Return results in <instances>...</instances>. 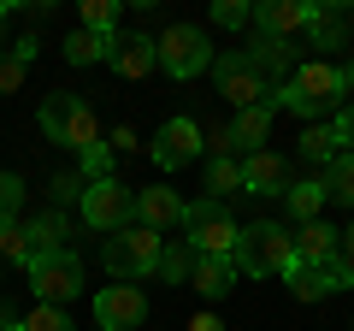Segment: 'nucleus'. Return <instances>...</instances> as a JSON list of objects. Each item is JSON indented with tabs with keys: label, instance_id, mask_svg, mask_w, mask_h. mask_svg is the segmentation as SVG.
<instances>
[{
	"label": "nucleus",
	"instance_id": "1",
	"mask_svg": "<svg viewBox=\"0 0 354 331\" xmlns=\"http://www.w3.org/2000/svg\"><path fill=\"white\" fill-rule=\"evenodd\" d=\"M266 101H272V113L290 107V113H301V118H325V113H337V107H342V65H330V60H301L278 89L266 95Z\"/></svg>",
	"mask_w": 354,
	"mask_h": 331
},
{
	"label": "nucleus",
	"instance_id": "2",
	"mask_svg": "<svg viewBox=\"0 0 354 331\" xmlns=\"http://www.w3.org/2000/svg\"><path fill=\"white\" fill-rule=\"evenodd\" d=\"M230 267L236 278H272V272H290L295 267V249H290V225L278 219H254V225H236V249H230Z\"/></svg>",
	"mask_w": 354,
	"mask_h": 331
},
{
	"label": "nucleus",
	"instance_id": "3",
	"mask_svg": "<svg viewBox=\"0 0 354 331\" xmlns=\"http://www.w3.org/2000/svg\"><path fill=\"white\" fill-rule=\"evenodd\" d=\"M36 118H41V136L59 142L77 160H83L88 148H101V118H95V107H88L83 95H48Z\"/></svg>",
	"mask_w": 354,
	"mask_h": 331
},
{
	"label": "nucleus",
	"instance_id": "4",
	"mask_svg": "<svg viewBox=\"0 0 354 331\" xmlns=\"http://www.w3.org/2000/svg\"><path fill=\"white\" fill-rule=\"evenodd\" d=\"M183 231H189V255L195 260H230V249H236V219H230L225 202H189L183 207Z\"/></svg>",
	"mask_w": 354,
	"mask_h": 331
},
{
	"label": "nucleus",
	"instance_id": "5",
	"mask_svg": "<svg viewBox=\"0 0 354 331\" xmlns=\"http://www.w3.org/2000/svg\"><path fill=\"white\" fill-rule=\"evenodd\" d=\"M160 249L165 242L153 237V231H142V225L118 231V237H101V260H106V272H113L118 284L153 278V272H160Z\"/></svg>",
	"mask_w": 354,
	"mask_h": 331
},
{
	"label": "nucleus",
	"instance_id": "6",
	"mask_svg": "<svg viewBox=\"0 0 354 331\" xmlns=\"http://www.w3.org/2000/svg\"><path fill=\"white\" fill-rule=\"evenodd\" d=\"M83 225L88 231H101V237H118V231L136 225V190H124L118 178H95L83 184Z\"/></svg>",
	"mask_w": 354,
	"mask_h": 331
},
{
	"label": "nucleus",
	"instance_id": "7",
	"mask_svg": "<svg viewBox=\"0 0 354 331\" xmlns=\"http://www.w3.org/2000/svg\"><path fill=\"white\" fill-rule=\"evenodd\" d=\"M153 53H160V71L177 77V83H189L213 65V42L201 36V24H171L153 36Z\"/></svg>",
	"mask_w": 354,
	"mask_h": 331
},
{
	"label": "nucleus",
	"instance_id": "8",
	"mask_svg": "<svg viewBox=\"0 0 354 331\" xmlns=\"http://www.w3.org/2000/svg\"><path fill=\"white\" fill-rule=\"evenodd\" d=\"M24 278H30V290H36V302L65 307V302H77V296H83V260H77L71 249H59V255L30 260Z\"/></svg>",
	"mask_w": 354,
	"mask_h": 331
},
{
	"label": "nucleus",
	"instance_id": "9",
	"mask_svg": "<svg viewBox=\"0 0 354 331\" xmlns=\"http://www.w3.org/2000/svg\"><path fill=\"white\" fill-rule=\"evenodd\" d=\"M213 83H218L225 101H236V113H242V107H260L266 95H272V83L248 65V53H218V60H213Z\"/></svg>",
	"mask_w": 354,
	"mask_h": 331
},
{
	"label": "nucleus",
	"instance_id": "10",
	"mask_svg": "<svg viewBox=\"0 0 354 331\" xmlns=\"http://www.w3.org/2000/svg\"><path fill=\"white\" fill-rule=\"evenodd\" d=\"M142 319H148L142 284H106V290H95V325L101 331H136Z\"/></svg>",
	"mask_w": 354,
	"mask_h": 331
},
{
	"label": "nucleus",
	"instance_id": "11",
	"mask_svg": "<svg viewBox=\"0 0 354 331\" xmlns=\"http://www.w3.org/2000/svg\"><path fill=\"white\" fill-rule=\"evenodd\" d=\"M201 160V125L195 118H165L153 130V166L160 172H183V166Z\"/></svg>",
	"mask_w": 354,
	"mask_h": 331
},
{
	"label": "nucleus",
	"instance_id": "12",
	"mask_svg": "<svg viewBox=\"0 0 354 331\" xmlns=\"http://www.w3.org/2000/svg\"><path fill=\"white\" fill-rule=\"evenodd\" d=\"M307 18H313V0H260L254 6V36L295 42V36H307Z\"/></svg>",
	"mask_w": 354,
	"mask_h": 331
},
{
	"label": "nucleus",
	"instance_id": "13",
	"mask_svg": "<svg viewBox=\"0 0 354 331\" xmlns=\"http://www.w3.org/2000/svg\"><path fill=\"white\" fill-rule=\"evenodd\" d=\"M283 278H290L295 302H325V296H337V290H354V272L342 267V260H325V267H290Z\"/></svg>",
	"mask_w": 354,
	"mask_h": 331
},
{
	"label": "nucleus",
	"instance_id": "14",
	"mask_svg": "<svg viewBox=\"0 0 354 331\" xmlns=\"http://www.w3.org/2000/svg\"><path fill=\"white\" fill-rule=\"evenodd\" d=\"M242 190L248 195H283L295 184V166L283 160V154H272V148H260V154H242Z\"/></svg>",
	"mask_w": 354,
	"mask_h": 331
},
{
	"label": "nucleus",
	"instance_id": "15",
	"mask_svg": "<svg viewBox=\"0 0 354 331\" xmlns=\"http://www.w3.org/2000/svg\"><path fill=\"white\" fill-rule=\"evenodd\" d=\"M348 30H354V12L342 6V0H313V18H307V42H313L319 53L348 48Z\"/></svg>",
	"mask_w": 354,
	"mask_h": 331
},
{
	"label": "nucleus",
	"instance_id": "16",
	"mask_svg": "<svg viewBox=\"0 0 354 331\" xmlns=\"http://www.w3.org/2000/svg\"><path fill=\"white\" fill-rule=\"evenodd\" d=\"M183 207H189V202H183L177 190H165V184H153V190H136V225L160 237V231L183 225Z\"/></svg>",
	"mask_w": 354,
	"mask_h": 331
},
{
	"label": "nucleus",
	"instance_id": "17",
	"mask_svg": "<svg viewBox=\"0 0 354 331\" xmlns=\"http://www.w3.org/2000/svg\"><path fill=\"white\" fill-rule=\"evenodd\" d=\"M290 249H295V267H325V260H337V231L325 219H307L290 231Z\"/></svg>",
	"mask_w": 354,
	"mask_h": 331
},
{
	"label": "nucleus",
	"instance_id": "18",
	"mask_svg": "<svg viewBox=\"0 0 354 331\" xmlns=\"http://www.w3.org/2000/svg\"><path fill=\"white\" fill-rule=\"evenodd\" d=\"M295 42H272V36H254V48H242V53H248V65H254V71H260L266 77V83H272V89H278V83H283V77H290L295 71Z\"/></svg>",
	"mask_w": 354,
	"mask_h": 331
},
{
	"label": "nucleus",
	"instance_id": "19",
	"mask_svg": "<svg viewBox=\"0 0 354 331\" xmlns=\"http://www.w3.org/2000/svg\"><path fill=\"white\" fill-rule=\"evenodd\" d=\"M24 237H30V260L59 255L65 237H71V219H65V207H48V213H36V219L24 225Z\"/></svg>",
	"mask_w": 354,
	"mask_h": 331
},
{
	"label": "nucleus",
	"instance_id": "20",
	"mask_svg": "<svg viewBox=\"0 0 354 331\" xmlns=\"http://www.w3.org/2000/svg\"><path fill=\"white\" fill-rule=\"evenodd\" d=\"M153 65H160V53H153V36H118V48H113V71L118 77H130V83H136V77H148Z\"/></svg>",
	"mask_w": 354,
	"mask_h": 331
},
{
	"label": "nucleus",
	"instance_id": "21",
	"mask_svg": "<svg viewBox=\"0 0 354 331\" xmlns=\"http://www.w3.org/2000/svg\"><path fill=\"white\" fill-rule=\"evenodd\" d=\"M272 136V101H260V107H242L236 118H230V142L236 148H248V154H260V142Z\"/></svg>",
	"mask_w": 354,
	"mask_h": 331
},
{
	"label": "nucleus",
	"instance_id": "22",
	"mask_svg": "<svg viewBox=\"0 0 354 331\" xmlns=\"http://www.w3.org/2000/svg\"><path fill=\"white\" fill-rule=\"evenodd\" d=\"M189 284L207 296V302H225V296L236 290V267H230V260H195V267H189Z\"/></svg>",
	"mask_w": 354,
	"mask_h": 331
},
{
	"label": "nucleus",
	"instance_id": "23",
	"mask_svg": "<svg viewBox=\"0 0 354 331\" xmlns=\"http://www.w3.org/2000/svg\"><path fill=\"white\" fill-rule=\"evenodd\" d=\"M283 202H290V219H295V225L319 219V213H325V202H330V195H325V178H295L290 190H283Z\"/></svg>",
	"mask_w": 354,
	"mask_h": 331
},
{
	"label": "nucleus",
	"instance_id": "24",
	"mask_svg": "<svg viewBox=\"0 0 354 331\" xmlns=\"http://www.w3.org/2000/svg\"><path fill=\"white\" fill-rule=\"evenodd\" d=\"M59 48H65V60H71V65H95V60H113L118 36H88V30H71Z\"/></svg>",
	"mask_w": 354,
	"mask_h": 331
},
{
	"label": "nucleus",
	"instance_id": "25",
	"mask_svg": "<svg viewBox=\"0 0 354 331\" xmlns=\"http://www.w3.org/2000/svg\"><path fill=\"white\" fill-rule=\"evenodd\" d=\"M88 36H118V0H83V24Z\"/></svg>",
	"mask_w": 354,
	"mask_h": 331
},
{
	"label": "nucleus",
	"instance_id": "26",
	"mask_svg": "<svg viewBox=\"0 0 354 331\" xmlns=\"http://www.w3.org/2000/svg\"><path fill=\"white\" fill-rule=\"evenodd\" d=\"M325 195H330V202H348V207H354V154H337V160H330V172H325Z\"/></svg>",
	"mask_w": 354,
	"mask_h": 331
},
{
	"label": "nucleus",
	"instance_id": "27",
	"mask_svg": "<svg viewBox=\"0 0 354 331\" xmlns=\"http://www.w3.org/2000/svg\"><path fill=\"white\" fill-rule=\"evenodd\" d=\"M207 190H213V202L236 195L242 190V166L236 160H207Z\"/></svg>",
	"mask_w": 354,
	"mask_h": 331
},
{
	"label": "nucleus",
	"instance_id": "28",
	"mask_svg": "<svg viewBox=\"0 0 354 331\" xmlns=\"http://www.w3.org/2000/svg\"><path fill=\"white\" fill-rule=\"evenodd\" d=\"M337 136H330V125H313V130H307V136H301V160H319V166H330V160H337Z\"/></svg>",
	"mask_w": 354,
	"mask_h": 331
},
{
	"label": "nucleus",
	"instance_id": "29",
	"mask_svg": "<svg viewBox=\"0 0 354 331\" xmlns=\"http://www.w3.org/2000/svg\"><path fill=\"white\" fill-rule=\"evenodd\" d=\"M18 331H77V325L65 319V307H48V302H36L24 319H18Z\"/></svg>",
	"mask_w": 354,
	"mask_h": 331
},
{
	"label": "nucleus",
	"instance_id": "30",
	"mask_svg": "<svg viewBox=\"0 0 354 331\" xmlns=\"http://www.w3.org/2000/svg\"><path fill=\"white\" fill-rule=\"evenodd\" d=\"M18 207H24V178L18 172H0V231L18 219Z\"/></svg>",
	"mask_w": 354,
	"mask_h": 331
},
{
	"label": "nucleus",
	"instance_id": "31",
	"mask_svg": "<svg viewBox=\"0 0 354 331\" xmlns=\"http://www.w3.org/2000/svg\"><path fill=\"white\" fill-rule=\"evenodd\" d=\"M213 24L218 30H254V6H248V0H218V6H213Z\"/></svg>",
	"mask_w": 354,
	"mask_h": 331
},
{
	"label": "nucleus",
	"instance_id": "32",
	"mask_svg": "<svg viewBox=\"0 0 354 331\" xmlns=\"http://www.w3.org/2000/svg\"><path fill=\"white\" fill-rule=\"evenodd\" d=\"M189 267H195L189 242H183V249H160V278H171V284H189Z\"/></svg>",
	"mask_w": 354,
	"mask_h": 331
},
{
	"label": "nucleus",
	"instance_id": "33",
	"mask_svg": "<svg viewBox=\"0 0 354 331\" xmlns=\"http://www.w3.org/2000/svg\"><path fill=\"white\" fill-rule=\"evenodd\" d=\"M0 255L18 260V267H30V237H24V225H6V231H0Z\"/></svg>",
	"mask_w": 354,
	"mask_h": 331
},
{
	"label": "nucleus",
	"instance_id": "34",
	"mask_svg": "<svg viewBox=\"0 0 354 331\" xmlns=\"http://www.w3.org/2000/svg\"><path fill=\"white\" fill-rule=\"evenodd\" d=\"M24 71H30V65H24V60H18V53H12V48H0V95H12V89H18V83H24Z\"/></svg>",
	"mask_w": 354,
	"mask_h": 331
},
{
	"label": "nucleus",
	"instance_id": "35",
	"mask_svg": "<svg viewBox=\"0 0 354 331\" xmlns=\"http://www.w3.org/2000/svg\"><path fill=\"white\" fill-rule=\"evenodd\" d=\"M95 178H113V148H106V142L83 154V184H95Z\"/></svg>",
	"mask_w": 354,
	"mask_h": 331
},
{
	"label": "nucleus",
	"instance_id": "36",
	"mask_svg": "<svg viewBox=\"0 0 354 331\" xmlns=\"http://www.w3.org/2000/svg\"><path fill=\"white\" fill-rule=\"evenodd\" d=\"M330 136H337V148H342V154H354V101H348V107H337V118H330Z\"/></svg>",
	"mask_w": 354,
	"mask_h": 331
},
{
	"label": "nucleus",
	"instance_id": "37",
	"mask_svg": "<svg viewBox=\"0 0 354 331\" xmlns=\"http://www.w3.org/2000/svg\"><path fill=\"white\" fill-rule=\"evenodd\" d=\"M65 202H83V172H59L53 178V207H65Z\"/></svg>",
	"mask_w": 354,
	"mask_h": 331
},
{
	"label": "nucleus",
	"instance_id": "38",
	"mask_svg": "<svg viewBox=\"0 0 354 331\" xmlns=\"http://www.w3.org/2000/svg\"><path fill=\"white\" fill-rule=\"evenodd\" d=\"M337 260L354 272V225H348V231H337Z\"/></svg>",
	"mask_w": 354,
	"mask_h": 331
},
{
	"label": "nucleus",
	"instance_id": "39",
	"mask_svg": "<svg viewBox=\"0 0 354 331\" xmlns=\"http://www.w3.org/2000/svg\"><path fill=\"white\" fill-rule=\"evenodd\" d=\"M113 148L130 154V148H142V142H136V130H130V125H118V130H113Z\"/></svg>",
	"mask_w": 354,
	"mask_h": 331
},
{
	"label": "nucleus",
	"instance_id": "40",
	"mask_svg": "<svg viewBox=\"0 0 354 331\" xmlns=\"http://www.w3.org/2000/svg\"><path fill=\"white\" fill-rule=\"evenodd\" d=\"M12 53H18V60H24V65H30V60H36V53H41V42H36V36H24V42H18V48H12Z\"/></svg>",
	"mask_w": 354,
	"mask_h": 331
},
{
	"label": "nucleus",
	"instance_id": "41",
	"mask_svg": "<svg viewBox=\"0 0 354 331\" xmlns=\"http://www.w3.org/2000/svg\"><path fill=\"white\" fill-rule=\"evenodd\" d=\"M189 331H225V325H218V314H195V319H189Z\"/></svg>",
	"mask_w": 354,
	"mask_h": 331
},
{
	"label": "nucleus",
	"instance_id": "42",
	"mask_svg": "<svg viewBox=\"0 0 354 331\" xmlns=\"http://www.w3.org/2000/svg\"><path fill=\"white\" fill-rule=\"evenodd\" d=\"M18 319H24V314H12V307H0V331H18Z\"/></svg>",
	"mask_w": 354,
	"mask_h": 331
},
{
	"label": "nucleus",
	"instance_id": "43",
	"mask_svg": "<svg viewBox=\"0 0 354 331\" xmlns=\"http://www.w3.org/2000/svg\"><path fill=\"white\" fill-rule=\"evenodd\" d=\"M342 89H348V95H354V60H348V65H342Z\"/></svg>",
	"mask_w": 354,
	"mask_h": 331
},
{
	"label": "nucleus",
	"instance_id": "44",
	"mask_svg": "<svg viewBox=\"0 0 354 331\" xmlns=\"http://www.w3.org/2000/svg\"><path fill=\"white\" fill-rule=\"evenodd\" d=\"M95 331H101V325H95Z\"/></svg>",
	"mask_w": 354,
	"mask_h": 331
}]
</instances>
